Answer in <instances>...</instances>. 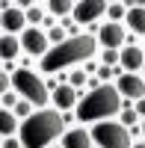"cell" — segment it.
I'll list each match as a JSON object with an SVG mask.
<instances>
[{"instance_id":"603a6c76","label":"cell","mask_w":145,"mask_h":148,"mask_svg":"<svg viewBox=\"0 0 145 148\" xmlns=\"http://www.w3.org/2000/svg\"><path fill=\"white\" fill-rule=\"evenodd\" d=\"M136 113H139V116H145V98H139V104H136Z\"/></svg>"},{"instance_id":"52a82bcc","label":"cell","mask_w":145,"mask_h":148,"mask_svg":"<svg viewBox=\"0 0 145 148\" xmlns=\"http://www.w3.org/2000/svg\"><path fill=\"white\" fill-rule=\"evenodd\" d=\"M104 9H107L104 0H83V3L74 6V18H77V21H95Z\"/></svg>"},{"instance_id":"277c9868","label":"cell","mask_w":145,"mask_h":148,"mask_svg":"<svg viewBox=\"0 0 145 148\" xmlns=\"http://www.w3.org/2000/svg\"><path fill=\"white\" fill-rule=\"evenodd\" d=\"M12 86H15V92L24 95L30 104H44V101H47V89H44V83L36 77L30 68H18L15 74H12Z\"/></svg>"},{"instance_id":"30bf717a","label":"cell","mask_w":145,"mask_h":148,"mask_svg":"<svg viewBox=\"0 0 145 148\" xmlns=\"http://www.w3.org/2000/svg\"><path fill=\"white\" fill-rule=\"evenodd\" d=\"M24 24H27V15L21 9H6L3 12V27L6 30H24Z\"/></svg>"},{"instance_id":"ba28073f","label":"cell","mask_w":145,"mask_h":148,"mask_svg":"<svg viewBox=\"0 0 145 148\" xmlns=\"http://www.w3.org/2000/svg\"><path fill=\"white\" fill-rule=\"evenodd\" d=\"M118 86H122V92L127 98H145V83L136 77V74H118Z\"/></svg>"},{"instance_id":"2e32d148","label":"cell","mask_w":145,"mask_h":148,"mask_svg":"<svg viewBox=\"0 0 145 148\" xmlns=\"http://www.w3.org/2000/svg\"><path fill=\"white\" fill-rule=\"evenodd\" d=\"M15 116L12 113H0V133H3V136H12V133H15Z\"/></svg>"},{"instance_id":"6da1fadb","label":"cell","mask_w":145,"mask_h":148,"mask_svg":"<svg viewBox=\"0 0 145 148\" xmlns=\"http://www.w3.org/2000/svg\"><path fill=\"white\" fill-rule=\"evenodd\" d=\"M59 133H62V116L53 110H42L21 125V142L27 148H44Z\"/></svg>"},{"instance_id":"5bb4252c","label":"cell","mask_w":145,"mask_h":148,"mask_svg":"<svg viewBox=\"0 0 145 148\" xmlns=\"http://www.w3.org/2000/svg\"><path fill=\"white\" fill-rule=\"evenodd\" d=\"M127 21H130V27H133L136 33H142V36H145V9H142V6H136V9H130V15H127Z\"/></svg>"},{"instance_id":"ffe728a7","label":"cell","mask_w":145,"mask_h":148,"mask_svg":"<svg viewBox=\"0 0 145 148\" xmlns=\"http://www.w3.org/2000/svg\"><path fill=\"white\" fill-rule=\"evenodd\" d=\"M122 121H124V125H133V121H136V113H130V110H127V113L122 116Z\"/></svg>"},{"instance_id":"d6986e66","label":"cell","mask_w":145,"mask_h":148,"mask_svg":"<svg viewBox=\"0 0 145 148\" xmlns=\"http://www.w3.org/2000/svg\"><path fill=\"white\" fill-rule=\"evenodd\" d=\"M27 18H30V21H42V9H30Z\"/></svg>"},{"instance_id":"3957f363","label":"cell","mask_w":145,"mask_h":148,"mask_svg":"<svg viewBox=\"0 0 145 148\" xmlns=\"http://www.w3.org/2000/svg\"><path fill=\"white\" fill-rule=\"evenodd\" d=\"M122 110V95L116 86H95V89L80 101L77 116L83 121H95V119H107Z\"/></svg>"},{"instance_id":"8992f818","label":"cell","mask_w":145,"mask_h":148,"mask_svg":"<svg viewBox=\"0 0 145 148\" xmlns=\"http://www.w3.org/2000/svg\"><path fill=\"white\" fill-rule=\"evenodd\" d=\"M21 45L27 47V53H36V56H44L47 53V36L42 30H27Z\"/></svg>"},{"instance_id":"d4e9b609","label":"cell","mask_w":145,"mask_h":148,"mask_svg":"<svg viewBox=\"0 0 145 148\" xmlns=\"http://www.w3.org/2000/svg\"><path fill=\"white\" fill-rule=\"evenodd\" d=\"M62 148H65V145H62Z\"/></svg>"},{"instance_id":"ac0fdd59","label":"cell","mask_w":145,"mask_h":148,"mask_svg":"<svg viewBox=\"0 0 145 148\" xmlns=\"http://www.w3.org/2000/svg\"><path fill=\"white\" fill-rule=\"evenodd\" d=\"M118 59H122V53H116V51H107V53H104V62H107V65H116Z\"/></svg>"},{"instance_id":"8fae6325","label":"cell","mask_w":145,"mask_h":148,"mask_svg":"<svg viewBox=\"0 0 145 148\" xmlns=\"http://www.w3.org/2000/svg\"><path fill=\"white\" fill-rule=\"evenodd\" d=\"M92 145V136L86 130H71L65 133V148H89Z\"/></svg>"},{"instance_id":"cb8c5ba5","label":"cell","mask_w":145,"mask_h":148,"mask_svg":"<svg viewBox=\"0 0 145 148\" xmlns=\"http://www.w3.org/2000/svg\"><path fill=\"white\" fill-rule=\"evenodd\" d=\"M133 148H145V142H139V145H133Z\"/></svg>"},{"instance_id":"5b68a950","label":"cell","mask_w":145,"mask_h":148,"mask_svg":"<svg viewBox=\"0 0 145 148\" xmlns=\"http://www.w3.org/2000/svg\"><path fill=\"white\" fill-rule=\"evenodd\" d=\"M92 136L98 139L101 148H133V145H130V133H127V127L113 125V121H107V125H95Z\"/></svg>"},{"instance_id":"7402d4cb","label":"cell","mask_w":145,"mask_h":148,"mask_svg":"<svg viewBox=\"0 0 145 148\" xmlns=\"http://www.w3.org/2000/svg\"><path fill=\"white\" fill-rule=\"evenodd\" d=\"M71 80H74V86H80L83 80H86V74H80V71H77V74H74V77H71Z\"/></svg>"},{"instance_id":"9c48e42d","label":"cell","mask_w":145,"mask_h":148,"mask_svg":"<svg viewBox=\"0 0 145 148\" xmlns=\"http://www.w3.org/2000/svg\"><path fill=\"white\" fill-rule=\"evenodd\" d=\"M122 39H124V30L118 27V24H107V27L101 30V42H104L107 47H116V45H122Z\"/></svg>"},{"instance_id":"7c38bea8","label":"cell","mask_w":145,"mask_h":148,"mask_svg":"<svg viewBox=\"0 0 145 148\" xmlns=\"http://www.w3.org/2000/svg\"><path fill=\"white\" fill-rule=\"evenodd\" d=\"M122 62H124L130 71H133V68H139V65L145 62V56H142V51H139V47H133V45H130V47H124V51H122Z\"/></svg>"},{"instance_id":"7a4b0ae2","label":"cell","mask_w":145,"mask_h":148,"mask_svg":"<svg viewBox=\"0 0 145 148\" xmlns=\"http://www.w3.org/2000/svg\"><path fill=\"white\" fill-rule=\"evenodd\" d=\"M92 53H95V39H92V36H74V39L56 45L51 53H44L42 56V68L44 71H56V68H62V65L89 59Z\"/></svg>"},{"instance_id":"9a60e30c","label":"cell","mask_w":145,"mask_h":148,"mask_svg":"<svg viewBox=\"0 0 145 148\" xmlns=\"http://www.w3.org/2000/svg\"><path fill=\"white\" fill-rule=\"evenodd\" d=\"M18 39H15V36H3V39H0V53H3L6 59H12V56H15L18 53Z\"/></svg>"},{"instance_id":"e0dca14e","label":"cell","mask_w":145,"mask_h":148,"mask_svg":"<svg viewBox=\"0 0 145 148\" xmlns=\"http://www.w3.org/2000/svg\"><path fill=\"white\" fill-rule=\"evenodd\" d=\"M71 6H74L71 0H51V12H53V15H68Z\"/></svg>"},{"instance_id":"44dd1931","label":"cell","mask_w":145,"mask_h":148,"mask_svg":"<svg viewBox=\"0 0 145 148\" xmlns=\"http://www.w3.org/2000/svg\"><path fill=\"white\" fill-rule=\"evenodd\" d=\"M110 15H113V18H122V3H118V6H110Z\"/></svg>"},{"instance_id":"4fadbf2b","label":"cell","mask_w":145,"mask_h":148,"mask_svg":"<svg viewBox=\"0 0 145 148\" xmlns=\"http://www.w3.org/2000/svg\"><path fill=\"white\" fill-rule=\"evenodd\" d=\"M53 101L62 107V110L74 107V101H77V98H74V86H59V89L53 92Z\"/></svg>"}]
</instances>
